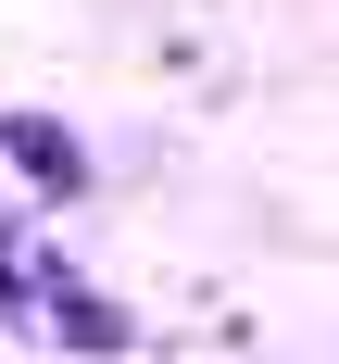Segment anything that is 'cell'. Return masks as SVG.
Instances as JSON below:
<instances>
[{
    "mask_svg": "<svg viewBox=\"0 0 339 364\" xmlns=\"http://www.w3.org/2000/svg\"><path fill=\"white\" fill-rule=\"evenodd\" d=\"M0 188H13V201H75V188H88V164H75V139H63V126L0 113Z\"/></svg>",
    "mask_w": 339,
    "mask_h": 364,
    "instance_id": "6da1fadb",
    "label": "cell"
}]
</instances>
